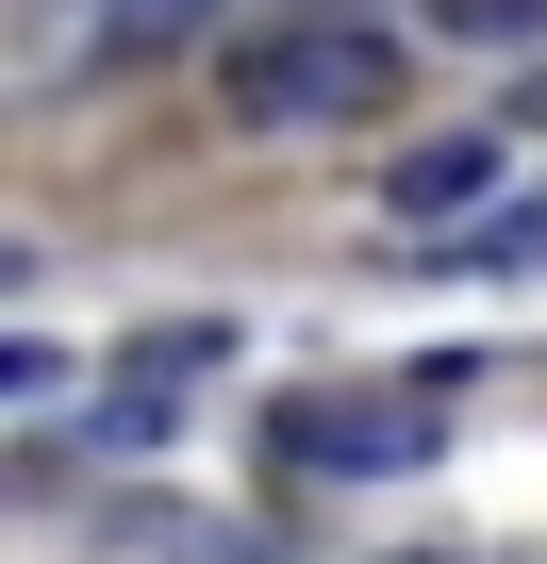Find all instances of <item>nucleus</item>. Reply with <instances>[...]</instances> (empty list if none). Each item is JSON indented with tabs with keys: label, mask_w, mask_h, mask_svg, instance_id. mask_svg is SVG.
<instances>
[{
	"label": "nucleus",
	"mask_w": 547,
	"mask_h": 564,
	"mask_svg": "<svg viewBox=\"0 0 547 564\" xmlns=\"http://www.w3.org/2000/svg\"><path fill=\"white\" fill-rule=\"evenodd\" d=\"M382 84H398V51L349 34V18H316V34H265V51L232 67V117H249V133H316V117H365Z\"/></svg>",
	"instance_id": "obj_1"
},
{
	"label": "nucleus",
	"mask_w": 547,
	"mask_h": 564,
	"mask_svg": "<svg viewBox=\"0 0 547 564\" xmlns=\"http://www.w3.org/2000/svg\"><path fill=\"white\" fill-rule=\"evenodd\" d=\"M265 465H299V481H398V465H431V399H265Z\"/></svg>",
	"instance_id": "obj_2"
},
{
	"label": "nucleus",
	"mask_w": 547,
	"mask_h": 564,
	"mask_svg": "<svg viewBox=\"0 0 547 564\" xmlns=\"http://www.w3.org/2000/svg\"><path fill=\"white\" fill-rule=\"evenodd\" d=\"M481 183H497V150H481V133H431V150H398V183H382V216H464Z\"/></svg>",
	"instance_id": "obj_3"
},
{
	"label": "nucleus",
	"mask_w": 547,
	"mask_h": 564,
	"mask_svg": "<svg viewBox=\"0 0 547 564\" xmlns=\"http://www.w3.org/2000/svg\"><path fill=\"white\" fill-rule=\"evenodd\" d=\"M448 18H464V34H514V18H547V0H448Z\"/></svg>",
	"instance_id": "obj_4"
},
{
	"label": "nucleus",
	"mask_w": 547,
	"mask_h": 564,
	"mask_svg": "<svg viewBox=\"0 0 547 564\" xmlns=\"http://www.w3.org/2000/svg\"><path fill=\"white\" fill-rule=\"evenodd\" d=\"M199 18V0H117V34H183Z\"/></svg>",
	"instance_id": "obj_5"
},
{
	"label": "nucleus",
	"mask_w": 547,
	"mask_h": 564,
	"mask_svg": "<svg viewBox=\"0 0 547 564\" xmlns=\"http://www.w3.org/2000/svg\"><path fill=\"white\" fill-rule=\"evenodd\" d=\"M232 564H283V547H232Z\"/></svg>",
	"instance_id": "obj_6"
}]
</instances>
